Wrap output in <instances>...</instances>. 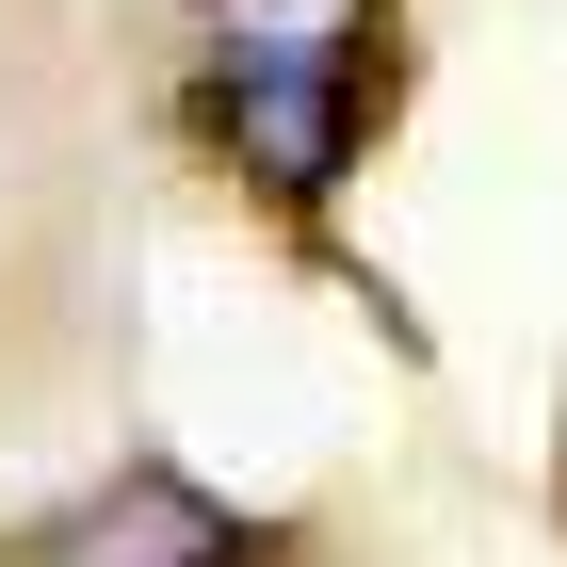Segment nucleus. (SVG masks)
Instances as JSON below:
<instances>
[{"mask_svg":"<svg viewBox=\"0 0 567 567\" xmlns=\"http://www.w3.org/2000/svg\"><path fill=\"white\" fill-rule=\"evenodd\" d=\"M212 49H357L373 65V0H212Z\"/></svg>","mask_w":567,"mask_h":567,"instance_id":"nucleus-3","label":"nucleus"},{"mask_svg":"<svg viewBox=\"0 0 567 567\" xmlns=\"http://www.w3.org/2000/svg\"><path fill=\"white\" fill-rule=\"evenodd\" d=\"M357 114H373V65L357 49H212V131L244 146L260 195H341L357 163Z\"/></svg>","mask_w":567,"mask_h":567,"instance_id":"nucleus-1","label":"nucleus"},{"mask_svg":"<svg viewBox=\"0 0 567 567\" xmlns=\"http://www.w3.org/2000/svg\"><path fill=\"white\" fill-rule=\"evenodd\" d=\"M33 567H260V535L227 519L212 486H178V471H114L82 519L33 535Z\"/></svg>","mask_w":567,"mask_h":567,"instance_id":"nucleus-2","label":"nucleus"}]
</instances>
